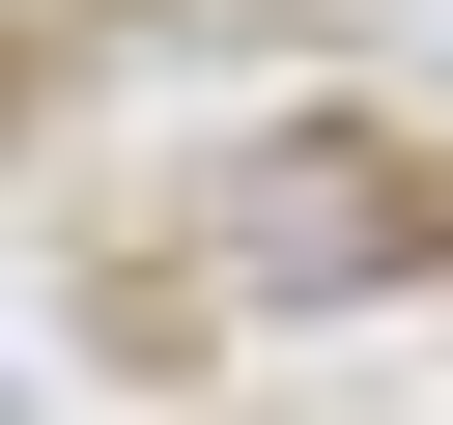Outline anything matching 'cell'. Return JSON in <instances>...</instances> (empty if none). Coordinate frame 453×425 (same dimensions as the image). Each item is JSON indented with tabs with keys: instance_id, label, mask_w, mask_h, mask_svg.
<instances>
[{
	"instance_id": "obj_1",
	"label": "cell",
	"mask_w": 453,
	"mask_h": 425,
	"mask_svg": "<svg viewBox=\"0 0 453 425\" xmlns=\"http://www.w3.org/2000/svg\"><path fill=\"white\" fill-rule=\"evenodd\" d=\"M425 255H453V198L368 170V142H255V198H226V312H368Z\"/></svg>"
},
{
	"instance_id": "obj_2",
	"label": "cell",
	"mask_w": 453,
	"mask_h": 425,
	"mask_svg": "<svg viewBox=\"0 0 453 425\" xmlns=\"http://www.w3.org/2000/svg\"><path fill=\"white\" fill-rule=\"evenodd\" d=\"M396 57H425V85H453V0H396Z\"/></svg>"
}]
</instances>
